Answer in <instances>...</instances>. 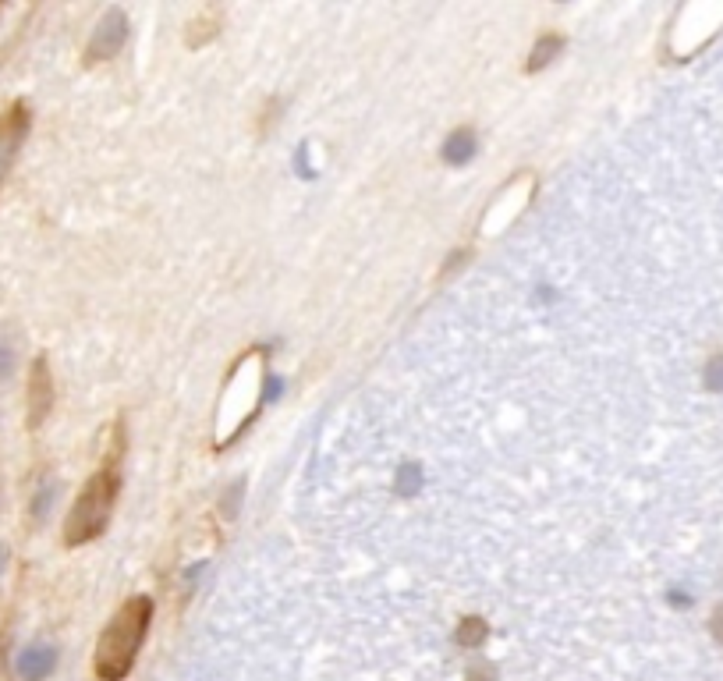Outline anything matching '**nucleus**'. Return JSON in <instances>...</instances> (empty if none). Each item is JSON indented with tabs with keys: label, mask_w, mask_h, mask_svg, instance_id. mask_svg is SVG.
Masks as SVG:
<instances>
[{
	"label": "nucleus",
	"mask_w": 723,
	"mask_h": 681,
	"mask_svg": "<svg viewBox=\"0 0 723 681\" xmlns=\"http://www.w3.org/2000/svg\"><path fill=\"white\" fill-rule=\"evenodd\" d=\"M149 614H153V600L149 596H132L110 618V625L103 628L100 642H96V674H100V681H121L132 671L142 639H146Z\"/></svg>",
	"instance_id": "obj_1"
},
{
	"label": "nucleus",
	"mask_w": 723,
	"mask_h": 681,
	"mask_svg": "<svg viewBox=\"0 0 723 681\" xmlns=\"http://www.w3.org/2000/svg\"><path fill=\"white\" fill-rule=\"evenodd\" d=\"M114 497H117V469H100L86 483V490L78 494L75 508H71L68 522H64V543L78 547V543L96 540L110 518Z\"/></svg>",
	"instance_id": "obj_2"
},
{
	"label": "nucleus",
	"mask_w": 723,
	"mask_h": 681,
	"mask_svg": "<svg viewBox=\"0 0 723 681\" xmlns=\"http://www.w3.org/2000/svg\"><path fill=\"white\" fill-rule=\"evenodd\" d=\"M25 135H29V107L25 103H11L0 114V188L8 185V174L15 167L18 153H22Z\"/></svg>",
	"instance_id": "obj_3"
},
{
	"label": "nucleus",
	"mask_w": 723,
	"mask_h": 681,
	"mask_svg": "<svg viewBox=\"0 0 723 681\" xmlns=\"http://www.w3.org/2000/svg\"><path fill=\"white\" fill-rule=\"evenodd\" d=\"M128 40V18L121 15V11H107V15L100 18V25H96L93 40H89V61H107V57H114L117 50L125 47Z\"/></svg>",
	"instance_id": "obj_4"
},
{
	"label": "nucleus",
	"mask_w": 723,
	"mask_h": 681,
	"mask_svg": "<svg viewBox=\"0 0 723 681\" xmlns=\"http://www.w3.org/2000/svg\"><path fill=\"white\" fill-rule=\"evenodd\" d=\"M50 405H54V380H50L47 359L32 362V376H29V426H43V419L50 415Z\"/></svg>",
	"instance_id": "obj_5"
},
{
	"label": "nucleus",
	"mask_w": 723,
	"mask_h": 681,
	"mask_svg": "<svg viewBox=\"0 0 723 681\" xmlns=\"http://www.w3.org/2000/svg\"><path fill=\"white\" fill-rule=\"evenodd\" d=\"M18 678L22 681H43L54 674L57 667V650L54 646H29V650L18 653Z\"/></svg>",
	"instance_id": "obj_6"
},
{
	"label": "nucleus",
	"mask_w": 723,
	"mask_h": 681,
	"mask_svg": "<svg viewBox=\"0 0 723 681\" xmlns=\"http://www.w3.org/2000/svg\"><path fill=\"white\" fill-rule=\"evenodd\" d=\"M475 149H479L475 135L468 132V128H461V132H454L451 139L444 142V160L451 167H461V164H468V160L475 157Z\"/></svg>",
	"instance_id": "obj_7"
},
{
	"label": "nucleus",
	"mask_w": 723,
	"mask_h": 681,
	"mask_svg": "<svg viewBox=\"0 0 723 681\" xmlns=\"http://www.w3.org/2000/svg\"><path fill=\"white\" fill-rule=\"evenodd\" d=\"M560 50H564V40H560V36H543V40L536 43V50H532V57H529V71L546 68Z\"/></svg>",
	"instance_id": "obj_8"
},
{
	"label": "nucleus",
	"mask_w": 723,
	"mask_h": 681,
	"mask_svg": "<svg viewBox=\"0 0 723 681\" xmlns=\"http://www.w3.org/2000/svg\"><path fill=\"white\" fill-rule=\"evenodd\" d=\"M482 639H486V625H482L479 618H468L458 632V642L461 646H475V642H482Z\"/></svg>",
	"instance_id": "obj_9"
},
{
	"label": "nucleus",
	"mask_w": 723,
	"mask_h": 681,
	"mask_svg": "<svg viewBox=\"0 0 723 681\" xmlns=\"http://www.w3.org/2000/svg\"><path fill=\"white\" fill-rule=\"evenodd\" d=\"M706 387L709 391H723V355H716L706 366Z\"/></svg>",
	"instance_id": "obj_10"
},
{
	"label": "nucleus",
	"mask_w": 723,
	"mask_h": 681,
	"mask_svg": "<svg viewBox=\"0 0 723 681\" xmlns=\"http://www.w3.org/2000/svg\"><path fill=\"white\" fill-rule=\"evenodd\" d=\"M11 369H15V359H11V352L4 345H0V384L11 376Z\"/></svg>",
	"instance_id": "obj_11"
},
{
	"label": "nucleus",
	"mask_w": 723,
	"mask_h": 681,
	"mask_svg": "<svg viewBox=\"0 0 723 681\" xmlns=\"http://www.w3.org/2000/svg\"><path fill=\"white\" fill-rule=\"evenodd\" d=\"M713 635H716V639L723 642V607H720V611L713 614Z\"/></svg>",
	"instance_id": "obj_12"
}]
</instances>
